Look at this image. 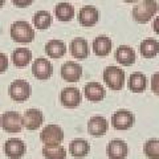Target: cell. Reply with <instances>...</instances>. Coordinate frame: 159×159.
Instances as JSON below:
<instances>
[{
    "label": "cell",
    "instance_id": "cell-1",
    "mask_svg": "<svg viewBox=\"0 0 159 159\" xmlns=\"http://www.w3.org/2000/svg\"><path fill=\"white\" fill-rule=\"evenodd\" d=\"M159 11L157 0H142L131 11V16L138 24H147L154 19Z\"/></svg>",
    "mask_w": 159,
    "mask_h": 159
},
{
    "label": "cell",
    "instance_id": "cell-2",
    "mask_svg": "<svg viewBox=\"0 0 159 159\" xmlns=\"http://www.w3.org/2000/svg\"><path fill=\"white\" fill-rule=\"evenodd\" d=\"M9 34L13 41L19 44H29L34 40V29L25 20L15 21L9 29Z\"/></svg>",
    "mask_w": 159,
    "mask_h": 159
},
{
    "label": "cell",
    "instance_id": "cell-3",
    "mask_svg": "<svg viewBox=\"0 0 159 159\" xmlns=\"http://www.w3.org/2000/svg\"><path fill=\"white\" fill-rule=\"evenodd\" d=\"M125 77L126 76L123 69L114 65L106 66L102 73V80L105 82V85L114 92H119L123 89V86H125Z\"/></svg>",
    "mask_w": 159,
    "mask_h": 159
},
{
    "label": "cell",
    "instance_id": "cell-4",
    "mask_svg": "<svg viewBox=\"0 0 159 159\" xmlns=\"http://www.w3.org/2000/svg\"><path fill=\"white\" fill-rule=\"evenodd\" d=\"M64 138H65V134H64L62 127L54 125V123L45 126L40 133V139L44 143V146H49V147L61 145Z\"/></svg>",
    "mask_w": 159,
    "mask_h": 159
},
{
    "label": "cell",
    "instance_id": "cell-5",
    "mask_svg": "<svg viewBox=\"0 0 159 159\" xmlns=\"http://www.w3.org/2000/svg\"><path fill=\"white\" fill-rule=\"evenodd\" d=\"M32 88L31 84L24 80H15L8 86V96L16 102H24L31 97Z\"/></svg>",
    "mask_w": 159,
    "mask_h": 159
},
{
    "label": "cell",
    "instance_id": "cell-6",
    "mask_svg": "<svg viewBox=\"0 0 159 159\" xmlns=\"http://www.w3.org/2000/svg\"><path fill=\"white\" fill-rule=\"evenodd\" d=\"M0 126L6 133L16 134L23 130V117L17 111H6L0 116Z\"/></svg>",
    "mask_w": 159,
    "mask_h": 159
},
{
    "label": "cell",
    "instance_id": "cell-7",
    "mask_svg": "<svg viewBox=\"0 0 159 159\" xmlns=\"http://www.w3.org/2000/svg\"><path fill=\"white\" fill-rule=\"evenodd\" d=\"M135 123V116L127 109H119L111 116V126L119 131L131 129Z\"/></svg>",
    "mask_w": 159,
    "mask_h": 159
},
{
    "label": "cell",
    "instance_id": "cell-8",
    "mask_svg": "<svg viewBox=\"0 0 159 159\" xmlns=\"http://www.w3.org/2000/svg\"><path fill=\"white\" fill-rule=\"evenodd\" d=\"M60 101L61 105L66 109H76L81 105L82 102V94L80 89L70 86V88H64L60 93Z\"/></svg>",
    "mask_w": 159,
    "mask_h": 159
},
{
    "label": "cell",
    "instance_id": "cell-9",
    "mask_svg": "<svg viewBox=\"0 0 159 159\" xmlns=\"http://www.w3.org/2000/svg\"><path fill=\"white\" fill-rule=\"evenodd\" d=\"M32 74L37 80L45 81L53 76V65L48 58L37 57L32 64Z\"/></svg>",
    "mask_w": 159,
    "mask_h": 159
},
{
    "label": "cell",
    "instance_id": "cell-10",
    "mask_svg": "<svg viewBox=\"0 0 159 159\" xmlns=\"http://www.w3.org/2000/svg\"><path fill=\"white\" fill-rule=\"evenodd\" d=\"M4 154L9 159H21L25 154L27 146L20 138H9L4 143Z\"/></svg>",
    "mask_w": 159,
    "mask_h": 159
},
{
    "label": "cell",
    "instance_id": "cell-11",
    "mask_svg": "<svg viewBox=\"0 0 159 159\" xmlns=\"http://www.w3.org/2000/svg\"><path fill=\"white\" fill-rule=\"evenodd\" d=\"M77 20L82 27L86 28L94 27L99 20V11L93 6H85L78 11Z\"/></svg>",
    "mask_w": 159,
    "mask_h": 159
},
{
    "label": "cell",
    "instance_id": "cell-12",
    "mask_svg": "<svg viewBox=\"0 0 159 159\" xmlns=\"http://www.w3.org/2000/svg\"><path fill=\"white\" fill-rule=\"evenodd\" d=\"M61 77L66 82H78L82 77V66L76 61H66L61 66Z\"/></svg>",
    "mask_w": 159,
    "mask_h": 159
},
{
    "label": "cell",
    "instance_id": "cell-13",
    "mask_svg": "<svg viewBox=\"0 0 159 159\" xmlns=\"http://www.w3.org/2000/svg\"><path fill=\"white\" fill-rule=\"evenodd\" d=\"M106 154L109 159H126L129 146L122 139H111L106 146Z\"/></svg>",
    "mask_w": 159,
    "mask_h": 159
},
{
    "label": "cell",
    "instance_id": "cell-14",
    "mask_svg": "<svg viewBox=\"0 0 159 159\" xmlns=\"http://www.w3.org/2000/svg\"><path fill=\"white\" fill-rule=\"evenodd\" d=\"M44 123V114L39 109H28L23 116V126L27 130H37Z\"/></svg>",
    "mask_w": 159,
    "mask_h": 159
},
{
    "label": "cell",
    "instance_id": "cell-15",
    "mask_svg": "<svg viewBox=\"0 0 159 159\" xmlns=\"http://www.w3.org/2000/svg\"><path fill=\"white\" fill-rule=\"evenodd\" d=\"M84 96L90 102H101L106 97V90L102 84L92 81L85 84L84 86Z\"/></svg>",
    "mask_w": 159,
    "mask_h": 159
},
{
    "label": "cell",
    "instance_id": "cell-16",
    "mask_svg": "<svg viewBox=\"0 0 159 159\" xmlns=\"http://www.w3.org/2000/svg\"><path fill=\"white\" fill-rule=\"evenodd\" d=\"M109 130V122L105 117L94 116L88 121V133L93 137H103Z\"/></svg>",
    "mask_w": 159,
    "mask_h": 159
},
{
    "label": "cell",
    "instance_id": "cell-17",
    "mask_svg": "<svg viewBox=\"0 0 159 159\" xmlns=\"http://www.w3.org/2000/svg\"><path fill=\"white\" fill-rule=\"evenodd\" d=\"M113 48V41L110 37H107L106 34H99L93 40L92 49L93 53L98 57H106L110 54Z\"/></svg>",
    "mask_w": 159,
    "mask_h": 159
},
{
    "label": "cell",
    "instance_id": "cell-18",
    "mask_svg": "<svg viewBox=\"0 0 159 159\" xmlns=\"http://www.w3.org/2000/svg\"><path fill=\"white\" fill-rule=\"evenodd\" d=\"M114 57H116V61L122 66H131L134 62H135L137 54L135 51L129 47V45H119L117 48L116 53H114Z\"/></svg>",
    "mask_w": 159,
    "mask_h": 159
},
{
    "label": "cell",
    "instance_id": "cell-19",
    "mask_svg": "<svg viewBox=\"0 0 159 159\" xmlns=\"http://www.w3.org/2000/svg\"><path fill=\"white\" fill-rule=\"evenodd\" d=\"M69 49H70V54L74 57L82 61V60L88 58L89 56V44L86 41V39L84 37H76L70 41V45H69Z\"/></svg>",
    "mask_w": 159,
    "mask_h": 159
},
{
    "label": "cell",
    "instance_id": "cell-20",
    "mask_svg": "<svg viewBox=\"0 0 159 159\" xmlns=\"http://www.w3.org/2000/svg\"><path fill=\"white\" fill-rule=\"evenodd\" d=\"M129 90L131 93H143L147 88V77L142 72H134L130 74L127 81Z\"/></svg>",
    "mask_w": 159,
    "mask_h": 159
},
{
    "label": "cell",
    "instance_id": "cell-21",
    "mask_svg": "<svg viewBox=\"0 0 159 159\" xmlns=\"http://www.w3.org/2000/svg\"><path fill=\"white\" fill-rule=\"evenodd\" d=\"M89 151H90V145L86 139L84 138H76L73 139L69 145V152L73 158H77V159H82L85 158Z\"/></svg>",
    "mask_w": 159,
    "mask_h": 159
},
{
    "label": "cell",
    "instance_id": "cell-22",
    "mask_svg": "<svg viewBox=\"0 0 159 159\" xmlns=\"http://www.w3.org/2000/svg\"><path fill=\"white\" fill-rule=\"evenodd\" d=\"M66 51H68L66 44L62 40L53 39V40H49L45 44V53L51 58H61L65 56Z\"/></svg>",
    "mask_w": 159,
    "mask_h": 159
},
{
    "label": "cell",
    "instance_id": "cell-23",
    "mask_svg": "<svg viewBox=\"0 0 159 159\" xmlns=\"http://www.w3.org/2000/svg\"><path fill=\"white\" fill-rule=\"evenodd\" d=\"M11 58L16 68H25L32 61V52L28 48H17L12 52Z\"/></svg>",
    "mask_w": 159,
    "mask_h": 159
},
{
    "label": "cell",
    "instance_id": "cell-24",
    "mask_svg": "<svg viewBox=\"0 0 159 159\" xmlns=\"http://www.w3.org/2000/svg\"><path fill=\"white\" fill-rule=\"evenodd\" d=\"M54 16H56L58 21H62V23L70 21L74 17V7L70 3H65V2L58 3L54 7Z\"/></svg>",
    "mask_w": 159,
    "mask_h": 159
},
{
    "label": "cell",
    "instance_id": "cell-25",
    "mask_svg": "<svg viewBox=\"0 0 159 159\" xmlns=\"http://www.w3.org/2000/svg\"><path fill=\"white\" fill-rule=\"evenodd\" d=\"M139 52L142 57L152 58L159 53V41L155 39H145L139 44Z\"/></svg>",
    "mask_w": 159,
    "mask_h": 159
},
{
    "label": "cell",
    "instance_id": "cell-26",
    "mask_svg": "<svg viewBox=\"0 0 159 159\" xmlns=\"http://www.w3.org/2000/svg\"><path fill=\"white\" fill-rule=\"evenodd\" d=\"M52 21H53L52 15L48 11H37L33 15V19H32L33 27L36 29H40V31L48 29L52 25Z\"/></svg>",
    "mask_w": 159,
    "mask_h": 159
},
{
    "label": "cell",
    "instance_id": "cell-27",
    "mask_svg": "<svg viewBox=\"0 0 159 159\" xmlns=\"http://www.w3.org/2000/svg\"><path fill=\"white\" fill-rule=\"evenodd\" d=\"M43 155L45 159H66V148L58 145V146H44L43 147Z\"/></svg>",
    "mask_w": 159,
    "mask_h": 159
},
{
    "label": "cell",
    "instance_id": "cell-28",
    "mask_svg": "<svg viewBox=\"0 0 159 159\" xmlns=\"http://www.w3.org/2000/svg\"><path fill=\"white\" fill-rule=\"evenodd\" d=\"M143 152L148 159H159V139L151 138L146 141L143 146Z\"/></svg>",
    "mask_w": 159,
    "mask_h": 159
},
{
    "label": "cell",
    "instance_id": "cell-29",
    "mask_svg": "<svg viewBox=\"0 0 159 159\" xmlns=\"http://www.w3.org/2000/svg\"><path fill=\"white\" fill-rule=\"evenodd\" d=\"M151 90L152 93L159 94V72L154 73L151 76Z\"/></svg>",
    "mask_w": 159,
    "mask_h": 159
},
{
    "label": "cell",
    "instance_id": "cell-30",
    "mask_svg": "<svg viewBox=\"0 0 159 159\" xmlns=\"http://www.w3.org/2000/svg\"><path fill=\"white\" fill-rule=\"evenodd\" d=\"M7 69H8V57L6 53L0 52V74L7 72Z\"/></svg>",
    "mask_w": 159,
    "mask_h": 159
},
{
    "label": "cell",
    "instance_id": "cell-31",
    "mask_svg": "<svg viewBox=\"0 0 159 159\" xmlns=\"http://www.w3.org/2000/svg\"><path fill=\"white\" fill-rule=\"evenodd\" d=\"M34 0H12L13 6H16L17 8H27L29 6H32V3Z\"/></svg>",
    "mask_w": 159,
    "mask_h": 159
},
{
    "label": "cell",
    "instance_id": "cell-32",
    "mask_svg": "<svg viewBox=\"0 0 159 159\" xmlns=\"http://www.w3.org/2000/svg\"><path fill=\"white\" fill-rule=\"evenodd\" d=\"M151 28H152V31L155 32L157 34H159V16H157L155 19H154V21H152V25H151Z\"/></svg>",
    "mask_w": 159,
    "mask_h": 159
},
{
    "label": "cell",
    "instance_id": "cell-33",
    "mask_svg": "<svg viewBox=\"0 0 159 159\" xmlns=\"http://www.w3.org/2000/svg\"><path fill=\"white\" fill-rule=\"evenodd\" d=\"M125 3H129V4H133V3H138L139 0H123Z\"/></svg>",
    "mask_w": 159,
    "mask_h": 159
},
{
    "label": "cell",
    "instance_id": "cell-34",
    "mask_svg": "<svg viewBox=\"0 0 159 159\" xmlns=\"http://www.w3.org/2000/svg\"><path fill=\"white\" fill-rule=\"evenodd\" d=\"M4 4H6V0H0V8H3Z\"/></svg>",
    "mask_w": 159,
    "mask_h": 159
},
{
    "label": "cell",
    "instance_id": "cell-35",
    "mask_svg": "<svg viewBox=\"0 0 159 159\" xmlns=\"http://www.w3.org/2000/svg\"><path fill=\"white\" fill-rule=\"evenodd\" d=\"M158 96H159V94H158Z\"/></svg>",
    "mask_w": 159,
    "mask_h": 159
}]
</instances>
